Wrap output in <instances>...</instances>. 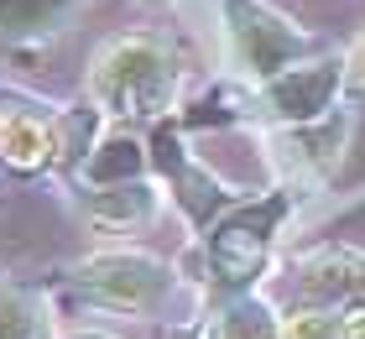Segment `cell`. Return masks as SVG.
Wrapping results in <instances>:
<instances>
[{"label":"cell","mask_w":365,"mask_h":339,"mask_svg":"<svg viewBox=\"0 0 365 339\" xmlns=\"http://www.w3.org/2000/svg\"><path fill=\"white\" fill-rule=\"evenodd\" d=\"M94 99L120 115H157L173 99V68L152 42L125 37L94 63Z\"/></svg>","instance_id":"obj_1"},{"label":"cell","mask_w":365,"mask_h":339,"mask_svg":"<svg viewBox=\"0 0 365 339\" xmlns=\"http://www.w3.org/2000/svg\"><path fill=\"white\" fill-rule=\"evenodd\" d=\"M78 287L110 308H152L168 293V266H157L152 256H99L78 271Z\"/></svg>","instance_id":"obj_2"},{"label":"cell","mask_w":365,"mask_h":339,"mask_svg":"<svg viewBox=\"0 0 365 339\" xmlns=\"http://www.w3.org/2000/svg\"><path fill=\"white\" fill-rule=\"evenodd\" d=\"M282 203H287V198H267L261 209L235 214L220 235H214V266L225 271V282H245L261 266V256H267V235L277 225Z\"/></svg>","instance_id":"obj_3"},{"label":"cell","mask_w":365,"mask_h":339,"mask_svg":"<svg viewBox=\"0 0 365 339\" xmlns=\"http://www.w3.org/2000/svg\"><path fill=\"white\" fill-rule=\"evenodd\" d=\"M339 68H344V63H313V68L277 74V79L267 84V105H272L277 115H287V121H313V115L329 105V94H334Z\"/></svg>","instance_id":"obj_4"},{"label":"cell","mask_w":365,"mask_h":339,"mask_svg":"<svg viewBox=\"0 0 365 339\" xmlns=\"http://www.w3.org/2000/svg\"><path fill=\"white\" fill-rule=\"evenodd\" d=\"M230 16H235V31H240L245 53H251V63L261 68V74H277V63L287 53H297V31L287 21H277V16H267L261 6L230 0Z\"/></svg>","instance_id":"obj_5"},{"label":"cell","mask_w":365,"mask_h":339,"mask_svg":"<svg viewBox=\"0 0 365 339\" xmlns=\"http://www.w3.org/2000/svg\"><path fill=\"white\" fill-rule=\"evenodd\" d=\"M350 287H365V261L355 256H319L303 271L308 298H334V293H350Z\"/></svg>","instance_id":"obj_6"},{"label":"cell","mask_w":365,"mask_h":339,"mask_svg":"<svg viewBox=\"0 0 365 339\" xmlns=\"http://www.w3.org/2000/svg\"><path fill=\"white\" fill-rule=\"evenodd\" d=\"M0 339H47V313L26 293H0Z\"/></svg>","instance_id":"obj_7"},{"label":"cell","mask_w":365,"mask_h":339,"mask_svg":"<svg viewBox=\"0 0 365 339\" xmlns=\"http://www.w3.org/2000/svg\"><path fill=\"white\" fill-rule=\"evenodd\" d=\"M0 151L16 162V167H31L53 151V136H47L37 121H6L0 126Z\"/></svg>","instance_id":"obj_8"},{"label":"cell","mask_w":365,"mask_h":339,"mask_svg":"<svg viewBox=\"0 0 365 339\" xmlns=\"http://www.w3.org/2000/svg\"><path fill=\"white\" fill-rule=\"evenodd\" d=\"M125 173H141V146L130 141V136H110V141L99 146V157H89V178L94 183H115Z\"/></svg>","instance_id":"obj_9"},{"label":"cell","mask_w":365,"mask_h":339,"mask_svg":"<svg viewBox=\"0 0 365 339\" xmlns=\"http://www.w3.org/2000/svg\"><path fill=\"white\" fill-rule=\"evenodd\" d=\"M225 339H282V329L261 303H235L225 313Z\"/></svg>","instance_id":"obj_10"},{"label":"cell","mask_w":365,"mask_h":339,"mask_svg":"<svg viewBox=\"0 0 365 339\" xmlns=\"http://www.w3.org/2000/svg\"><path fill=\"white\" fill-rule=\"evenodd\" d=\"M63 0H0V31H42Z\"/></svg>","instance_id":"obj_11"},{"label":"cell","mask_w":365,"mask_h":339,"mask_svg":"<svg viewBox=\"0 0 365 339\" xmlns=\"http://www.w3.org/2000/svg\"><path fill=\"white\" fill-rule=\"evenodd\" d=\"M94 219H110V225H125V219H141L152 209V198L146 188H110V193H94Z\"/></svg>","instance_id":"obj_12"},{"label":"cell","mask_w":365,"mask_h":339,"mask_svg":"<svg viewBox=\"0 0 365 339\" xmlns=\"http://www.w3.org/2000/svg\"><path fill=\"white\" fill-rule=\"evenodd\" d=\"M282 339H334V318L319 313V308H303L282 324Z\"/></svg>","instance_id":"obj_13"},{"label":"cell","mask_w":365,"mask_h":339,"mask_svg":"<svg viewBox=\"0 0 365 339\" xmlns=\"http://www.w3.org/2000/svg\"><path fill=\"white\" fill-rule=\"evenodd\" d=\"M339 339H365V308H355V313L339 324Z\"/></svg>","instance_id":"obj_14"},{"label":"cell","mask_w":365,"mask_h":339,"mask_svg":"<svg viewBox=\"0 0 365 339\" xmlns=\"http://www.w3.org/2000/svg\"><path fill=\"white\" fill-rule=\"evenodd\" d=\"M350 68H355V79H360V84H365V42H360V53H355V58H350Z\"/></svg>","instance_id":"obj_15"},{"label":"cell","mask_w":365,"mask_h":339,"mask_svg":"<svg viewBox=\"0 0 365 339\" xmlns=\"http://www.w3.org/2000/svg\"><path fill=\"white\" fill-rule=\"evenodd\" d=\"M173 339H193V334H173Z\"/></svg>","instance_id":"obj_16"},{"label":"cell","mask_w":365,"mask_h":339,"mask_svg":"<svg viewBox=\"0 0 365 339\" xmlns=\"http://www.w3.org/2000/svg\"><path fill=\"white\" fill-rule=\"evenodd\" d=\"M89 339H99V334H89Z\"/></svg>","instance_id":"obj_17"}]
</instances>
